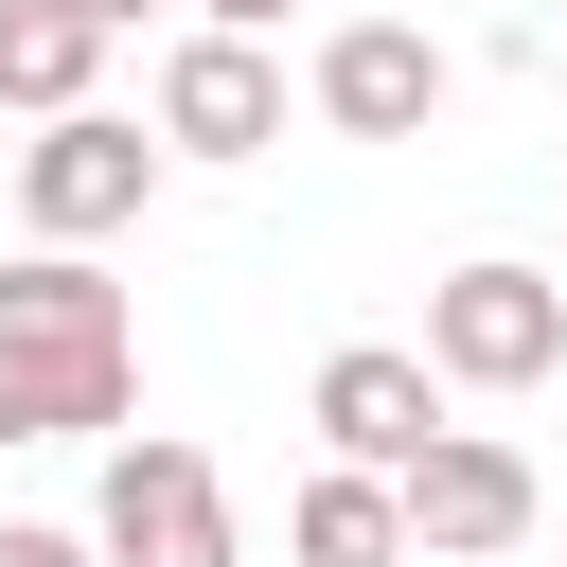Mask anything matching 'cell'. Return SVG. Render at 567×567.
<instances>
[{"label": "cell", "mask_w": 567, "mask_h": 567, "mask_svg": "<svg viewBox=\"0 0 567 567\" xmlns=\"http://www.w3.org/2000/svg\"><path fill=\"white\" fill-rule=\"evenodd\" d=\"M0 567H89V532H53V514H0Z\"/></svg>", "instance_id": "obj_12"}, {"label": "cell", "mask_w": 567, "mask_h": 567, "mask_svg": "<svg viewBox=\"0 0 567 567\" xmlns=\"http://www.w3.org/2000/svg\"><path fill=\"white\" fill-rule=\"evenodd\" d=\"M390 514H408V567H496V549L532 532V461H514L496 425H443V443L390 478Z\"/></svg>", "instance_id": "obj_4"}, {"label": "cell", "mask_w": 567, "mask_h": 567, "mask_svg": "<svg viewBox=\"0 0 567 567\" xmlns=\"http://www.w3.org/2000/svg\"><path fill=\"white\" fill-rule=\"evenodd\" d=\"M0 337H142V319H124V284L89 248H18L0 266Z\"/></svg>", "instance_id": "obj_11"}, {"label": "cell", "mask_w": 567, "mask_h": 567, "mask_svg": "<svg viewBox=\"0 0 567 567\" xmlns=\"http://www.w3.org/2000/svg\"><path fill=\"white\" fill-rule=\"evenodd\" d=\"M89 567H230V478L195 443H106V496H89Z\"/></svg>", "instance_id": "obj_2"}, {"label": "cell", "mask_w": 567, "mask_h": 567, "mask_svg": "<svg viewBox=\"0 0 567 567\" xmlns=\"http://www.w3.org/2000/svg\"><path fill=\"white\" fill-rule=\"evenodd\" d=\"M284 567H408V514H390V478H301L284 496Z\"/></svg>", "instance_id": "obj_9"}, {"label": "cell", "mask_w": 567, "mask_h": 567, "mask_svg": "<svg viewBox=\"0 0 567 567\" xmlns=\"http://www.w3.org/2000/svg\"><path fill=\"white\" fill-rule=\"evenodd\" d=\"M549 18H567V0H549Z\"/></svg>", "instance_id": "obj_16"}, {"label": "cell", "mask_w": 567, "mask_h": 567, "mask_svg": "<svg viewBox=\"0 0 567 567\" xmlns=\"http://www.w3.org/2000/svg\"><path fill=\"white\" fill-rule=\"evenodd\" d=\"M549 284H567V266H549Z\"/></svg>", "instance_id": "obj_15"}, {"label": "cell", "mask_w": 567, "mask_h": 567, "mask_svg": "<svg viewBox=\"0 0 567 567\" xmlns=\"http://www.w3.org/2000/svg\"><path fill=\"white\" fill-rule=\"evenodd\" d=\"M301 89H319V124H337V142H425V124H443V89H461V53H443V35H408V18H337Z\"/></svg>", "instance_id": "obj_5"}, {"label": "cell", "mask_w": 567, "mask_h": 567, "mask_svg": "<svg viewBox=\"0 0 567 567\" xmlns=\"http://www.w3.org/2000/svg\"><path fill=\"white\" fill-rule=\"evenodd\" d=\"M89 71H106V35H89V18L0 0V106H18V124H71V106H89Z\"/></svg>", "instance_id": "obj_10"}, {"label": "cell", "mask_w": 567, "mask_h": 567, "mask_svg": "<svg viewBox=\"0 0 567 567\" xmlns=\"http://www.w3.org/2000/svg\"><path fill=\"white\" fill-rule=\"evenodd\" d=\"M301 425H319V461H337V478H408V461L443 443V390H425V354H390V337H354V354H319V390H301Z\"/></svg>", "instance_id": "obj_6"}, {"label": "cell", "mask_w": 567, "mask_h": 567, "mask_svg": "<svg viewBox=\"0 0 567 567\" xmlns=\"http://www.w3.org/2000/svg\"><path fill=\"white\" fill-rule=\"evenodd\" d=\"M266 142H284L266 35H177L159 53V159H266Z\"/></svg>", "instance_id": "obj_7"}, {"label": "cell", "mask_w": 567, "mask_h": 567, "mask_svg": "<svg viewBox=\"0 0 567 567\" xmlns=\"http://www.w3.org/2000/svg\"><path fill=\"white\" fill-rule=\"evenodd\" d=\"M142 408V337H0V443H89Z\"/></svg>", "instance_id": "obj_8"}, {"label": "cell", "mask_w": 567, "mask_h": 567, "mask_svg": "<svg viewBox=\"0 0 567 567\" xmlns=\"http://www.w3.org/2000/svg\"><path fill=\"white\" fill-rule=\"evenodd\" d=\"M549 372H567V284L549 266L478 248V266L425 284V390H549Z\"/></svg>", "instance_id": "obj_1"}, {"label": "cell", "mask_w": 567, "mask_h": 567, "mask_svg": "<svg viewBox=\"0 0 567 567\" xmlns=\"http://www.w3.org/2000/svg\"><path fill=\"white\" fill-rule=\"evenodd\" d=\"M142 195H159V142H142L124 106H71V124L18 142V230H35V248H106Z\"/></svg>", "instance_id": "obj_3"}, {"label": "cell", "mask_w": 567, "mask_h": 567, "mask_svg": "<svg viewBox=\"0 0 567 567\" xmlns=\"http://www.w3.org/2000/svg\"><path fill=\"white\" fill-rule=\"evenodd\" d=\"M266 18H284V0H195V35H266Z\"/></svg>", "instance_id": "obj_13"}, {"label": "cell", "mask_w": 567, "mask_h": 567, "mask_svg": "<svg viewBox=\"0 0 567 567\" xmlns=\"http://www.w3.org/2000/svg\"><path fill=\"white\" fill-rule=\"evenodd\" d=\"M53 18H89V35H124V18H142V0H53Z\"/></svg>", "instance_id": "obj_14"}]
</instances>
